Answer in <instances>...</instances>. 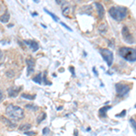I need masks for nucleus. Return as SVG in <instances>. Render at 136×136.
Segmentation results:
<instances>
[{
    "label": "nucleus",
    "instance_id": "nucleus-10",
    "mask_svg": "<svg viewBox=\"0 0 136 136\" xmlns=\"http://www.w3.org/2000/svg\"><path fill=\"white\" fill-rule=\"evenodd\" d=\"M0 119L4 123V124L6 125L7 127H9V128H15L16 127V124L15 123H13L10 119H7L6 117H4V116H0Z\"/></svg>",
    "mask_w": 136,
    "mask_h": 136
},
{
    "label": "nucleus",
    "instance_id": "nucleus-32",
    "mask_svg": "<svg viewBox=\"0 0 136 136\" xmlns=\"http://www.w3.org/2000/svg\"><path fill=\"white\" fill-rule=\"evenodd\" d=\"M3 99V93H2V91L0 90V101Z\"/></svg>",
    "mask_w": 136,
    "mask_h": 136
},
{
    "label": "nucleus",
    "instance_id": "nucleus-14",
    "mask_svg": "<svg viewBox=\"0 0 136 136\" xmlns=\"http://www.w3.org/2000/svg\"><path fill=\"white\" fill-rule=\"evenodd\" d=\"M30 128H31L30 123H23V124H21L18 127V130H19L20 132H27Z\"/></svg>",
    "mask_w": 136,
    "mask_h": 136
},
{
    "label": "nucleus",
    "instance_id": "nucleus-8",
    "mask_svg": "<svg viewBox=\"0 0 136 136\" xmlns=\"http://www.w3.org/2000/svg\"><path fill=\"white\" fill-rule=\"evenodd\" d=\"M21 89H22L21 86H19V87H15V86L10 87V88L7 90L8 94H9L11 97H16L17 94L20 93V91H21Z\"/></svg>",
    "mask_w": 136,
    "mask_h": 136
},
{
    "label": "nucleus",
    "instance_id": "nucleus-5",
    "mask_svg": "<svg viewBox=\"0 0 136 136\" xmlns=\"http://www.w3.org/2000/svg\"><path fill=\"white\" fill-rule=\"evenodd\" d=\"M115 90H116V93L119 97H123V95H125V94L130 92L131 86L129 84H123V83H118L115 85Z\"/></svg>",
    "mask_w": 136,
    "mask_h": 136
},
{
    "label": "nucleus",
    "instance_id": "nucleus-31",
    "mask_svg": "<svg viewBox=\"0 0 136 136\" xmlns=\"http://www.w3.org/2000/svg\"><path fill=\"white\" fill-rule=\"evenodd\" d=\"M2 58H3V52L1 51V50H0V61L2 60Z\"/></svg>",
    "mask_w": 136,
    "mask_h": 136
},
{
    "label": "nucleus",
    "instance_id": "nucleus-1",
    "mask_svg": "<svg viewBox=\"0 0 136 136\" xmlns=\"http://www.w3.org/2000/svg\"><path fill=\"white\" fill-rule=\"evenodd\" d=\"M6 113L10 119L13 120H21L25 117L24 110L21 107L14 104H9L6 108Z\"/></svg>",
    "mask_w": 136,
    "mask_h": 136
},
{
    "label": "nucleus",
    "instance_id": "nucleus-27",
    "mask_svg": "<svg viewBox=\"0 0 136 136\" xmlns=\"http://www.w3.org/2000/svg\"><path fill=\"white\" fill-rule=\"evenodd\" d=\"M60 24H61V25H63V26H65V28H66V29H67V30H69V31H72L71 27H69V26H68V25H65V23H63V22H61V23H60Z\"/></svg>",
    "mask_w": 136,
    "mask_h": 136
},
{
    "label": "nucleus",
    "instance_id": "nucleus-18",
    "mask_svg": "<svg viewBox=\"0 0 136 136\" xmlns=\"http://www.w3.org/2000/svg\"><path fill=\"white\" fill-rule=\"evenodd\" d=\"M44 11H46V13H47V14H48V15H50V16H51V17H52V18H53V19H54V20H55V21H56V22H58V20H59V18H58V17H57V16H56V15H55V14L51 13V12H50V11H48V10H47V9H44Z\"/></svg>",
    "mask_w": 136,
    "mask_h": 136
},
{
    "label": "nucleus",
    "instance_id": "nucleus-25",
    "mask_svg": "<svg viewBox=\"0 0 136 136\" xmlns=\"http://www.w3.org/2000/svg\"><path fill=\"white\" fill-rule=\"evenodd\" d=\"M68 12H69V7H64L63 8V14L65 15H68Z\"/></svg>",
    "mask_w": 136,
    "mask_h": 136
},
{
    "label": "nucleus",
    "instance_id": "nucleus-23",
    "mask_svg": "<svg viewBox=\"0 0 136 136\" xmlns=\"http://www.w3.org/2000/svg\"><path fill=\"white\" fill-rule=\"evenodd\" d=\"M130 123H131V124H132V126L134 128V130L136 131V122H135V120H134V119H131Z\"/></svg>",
    "mask_w": 136,
    "mask_h": 136
},
{
    "label": "nucleus",
    "instance_id": "nucleus-2",
    "mask_svg": "<svg viewBox=\"0 0 136 136\" xmlns=\"http://www.w3.org/2000/svg\"><path fill=\"white\" fill-rule=\"evenodd\" d=\"M111 17L117 21H122L127 15V8L124 6H112L109 9Z\"/></svg>",
    "mask_w": 136,
    "mask_h": 136
},
{
    "label": "nucleus",
    "instance_id": "nucleus-28",
    "mask_svg": "<svg viewBox=\"0 0 136 136\" xmlns=\"http://www.w3.org/2000/svg\"><path fill=\"white\" fill-rule=\"evenodd\" d=\"M25 134H26V135H29V136H32V135H35V132H25Z\"/></svg>",
    "mask_w": 136,
    "mask_h": 136
},
{
    "label": "nucleus",
    "instance_id": "nucleus-36",
    "mask_svg": "<svg viewBox=\"0 0 136 136\" xmlns=\"http://www.w3.org/2000/svg\"><path fill=\"white\" fill-rule=\"evenodd\" d=\"M135 107H136V105H135Z\"/></svg>",
    "mask_w": 136,
    "mask_h": 136
},
{
    "label": "nucleus",
    "instance_id": "nucleus-22",
    "mask_svg": "<svg viewBox=\"0 0 136 136\" xmlns=\"http://www.w3.org/2000/svg\"><path fill=\"white\" fill-rule=\"evenodd\" d=\"M125 114H126V110H123L120 113L116 114V117H123Z\"/></svg>",
    "mask_w": 136,
    "mask_h": 136
},
{
    "label": "nucleus",
    "instance_id": "nucleus-24",
    "mask_svg": "<svg viewBox=\"0 0 136 136\" xmlns=\"http://www.w3.org/2000/svg\"><path fill=\"white\" fill-rule=\"evenodd\" d=\"M6 76L14 77V76H15V73H14L13 71H7V72H6Z\"/></svg>",
    "mask_w": 136,
    "mask_h": 136
},
{
    "label": "nucleus",
    "instance_id": "nucleus-13",
    "mask_svg": "<svg viewBox=\"0 0 136 136\" xmlns=\"http://www.w3.org/2000/svg\"><path fill=\"white\" fill-rule=\"evenodd\" d=\"M112 108V106H108V105H106V106H104V107H102L101 109L99 110V113H100V115H101L102 117H106L107 115H106V113H107V111L108 110H110Z\"/></svg>",
    "mask_w": 136,
    "mask_h": 136
},
{
    "label": "nucleus",
    "instance_id": "nucleus-16",
    "mask_svg": "<svg viewBox=\"0 0 136 136\" xmlns=\"http://www.w3.org/2000/svg\"><path fill=\"white\" fill-rule=\"evenodd\" d=\"M33 81L35 83H37V84H42V73H40V74H38V75H37L35 77H34L33 78Z\"/></svg>",
    "mask_w": 136,
    "mask_h": 136
},
{
    "label": "nucleus",
    "instance_id": "nucleus-26",
    "mask_svg": "<svg viewBox=\"0 0 136 136\" xmlns=\"http://www.w3.org/2000/svg\"><path fill=\"white\" fill-rule=\"evenodd\" d=\"M48 132H49V128H48V127H46V128L43 129V134H44V135L48 134Z\"/></svg>",
    "mask_w": 136,
    "mask_h": 136
},
{
    "label": "nucleus",
    "instance_id": "nucleus-6",
    "mask_svg": "<svg viewBox=\"0 0 136 136\" xmlns=\"http://www.w3.org/2000/svg\"><path fill=\"white\" fill-rule=\"evenodd\" d=\"M122 35H123V39L128 44H133L134 43V38L132 35L131 34L130 30L127 26H123L122 29Z\"/></svg>",
    "mask_w": 136,
    "mask_h": 136
},
{
    "label": "nucleus",
    "instance_id": "nucleus-19",
    "mask_svg": "<svg viewBox=\"0 0 136 136\" xmlns=\"http://www.w3.org/2000/svg\"><path fill=\"white\" fill-rule=\"evenodd\" d=\"M46 113H41V114L39 115L38 117H37V123H40L41 122L43 121V120H44V119H46Z\"/></svg>",
    "mask_w": 136,
    "mask_h": 136
},
{
    "label": "nucleus",
    "instance_id": "nucleus-34",
    "mask_svg": "<svg viewBox=\"0 0 136 136\" xmlns=\"http://www.w3.org/2000/svg\"><path fill=\"white\" fill-rule=\"evenodd\" d=\"M32 15H33V16H35V15H37V13H33Z\"/></svg>",
    "mask_w": 136,
    "mask_h": 136
},
{
    "label": "nucleus",
    "instance_id": "nucleus-9",
    "mask_svg": "<svg viewBox=\"0 0 136 136\" xmlns=\"http://www.w3.org/2000/svg\"><path fill=\"white\" fill-rule=\"evenodd\" d=\"M24 42H25L27 46H29L31 48H32L33 52H37V50L39 49V44L37 41H35V40H25Z\"/></svg>",
    "mask_w": 136,
    "mask_h": 136
},
{
    "label": "nucleus",
    "instance_id": "nucleus-7",
    "mask_svg": "<svg viewBox=\"0 0 136 136\" xmlns=\"http://www.w3.org/2000/svg\"><path fill=\"white\" fill-rule=\"evenodd\" d=\"M26 64H27V73H28V75L34 73V67H35V59L32 57L27 58Z\"/></svg>",
    "mask_w": 136,
    "mask_h": 136
},
{
    "label": "nucleus",
    "instance_id": "nucleus-33",
    "mask_svg": "<svg viewBox=\"0 0 136 136\" xmlns=\"http://www.w3.org/2000/svg\"><path fill=\"white\" fill-rule=\"evenodd\" d=\"M62 109H63V106H59V107L57 108L58 111H60V110H62Z\"/></svg>",
    "mask_w": 136,
    "mask_h": 136
},
{
    "label": "nucleus",
    "instance_id": "nucleus-20",
    "mask_svg": "<svg viewBox=\"0 0 136 136\" xmlns=\"http://www.w3.org/2000/svg\"><path fill=\"white\" fill-rule=\"evenodd\" d=\"M25 108L29 110H32V111H37V106H34V105H32V104H27V105H25Z\"/></svg>",
    "mask_w": 136,
    "mask_h": 136
},
{
    "label": "nucleus",
    "instance_id": "nucleus-3",
    "mask_svg": "<svg viewBox=\"0 0 136 136\" xmlns=\"http://www.w3.org/2000/svg\"><path fill=\"white\" fill-rule=\"evenodd\" d=\"M119 55L129 62H135L136 61V49L131 47L123 46L119 49Z\"/></svg>",
    "mask_w": 136,
    "mask_h": 136
},
{
    "label": "nucleus",
    "instance_id": "nucleus-35",
    "mask_svg": "<svg viewBox=\"0 0 136 136\" xmlns=\"http://www.w3.org/2000/svg\"><path fill=\"white\" fill-rule=\"evenodd\" d=\"M75 136H77V131L75 130Z\"/></svg>",
    "mask_w": 136,
    "mask_h": 136
},
{
    "label": "nucleus",
    "instance_id": "nucleus-17",
    "mask_svg": "<svg viewBox=\"0 0 136 136\" xmlns=\"http://www.w3.org/2000/svg\"><path fill=\"white\" fill-rule=\"evenodd\" d=\"M22 97L23 98H25V99H28V100H35V96L37 95H35V94H22Z\"/></svg>",
    "mask_w": 136,
    "mask_h": 136
},
{
    "label": "nucleus",
    "instance_id": "nucleus-4",
    "mask_svg": "<svg viewBox=\"0 0 136 136\" xmlns=\"http://www.w3.org/2000/svg\"><path fill=\"white\" fill-rule=\"evenodd\" d=\"M100 54H101L102 57L104 58V61L107 63L108 66H111L113 65V54L112 51H110L109 49H106V48H102V49H100Z\"/></svg>",
    "mask_w": 136,
    "mask_h": 136
},
{
    "label": "nucleus",
    "instance_id": "nucleus-12",
    "mask_svg": "<svg viewBox=\"0 0 136 136\" xmlns=\"http://www.w3.org/2000/svg\"><path fill=\"white\" fill-rule=\"evenodd\" d=\"M9 18H10L9 13H8L7 11H6L1 16H0V21L2 22L3 24H6L8 22V20H9Z\"/></svg>",
    "mask_w": 136,
    "mask_h": 136
},
{
    "label": "nucleus",
    "instance_id": "nucleus-30",
    "mask_svg": "<svg viewBox=\"0 0 136 136\" xmlns=\"http://www.w3.org/2000/svg\"><path fill=\"white\" fill-rule=\"evenodd\" d=\"M93 71H94V75H95L96 76H98V73H97V71H96V68H95V67H94V68H93Z\"/></svg>",
    "mask_w": 136,
    "mask_h": 136
},
{
    "label": "nucleus",
    "instance_id": "nucleus-15",
    "mask_svg": "<svg viewBox=\"0 0 136 136\" xmlns=\"http://www.w3.org/2000/svg\"><path fill=\"white\" fill-rule=\"evenodd\" d=\"M99 32L102 33V34H104V33L106 32V31L108 30V25L107 24L105 23V22H104V23H102L101 25H99Z\"/></svg>",
    "mask_w": 136,
    "mask_h": 136
},
{
    "label": "nucleus",
    "instance_id": "nucleus-29",
    "mask_svg": "<svg viewBox=\"0 0 136 136\" xmlns=\"http://www.w3.org/2000/svg\"><path fill=\"white\" fill-rule=\"evenodd\" d=\"M70 71H71V73H72V75L75 76V69H74V67H70Z\"/></svg>",
    "mask_w": 136,
    "mask_h": 136
},
{
    "label": "nucleus",
    "instance_id": "nucleus-11",
    "mask_svg": "<svg viewBox=\"0 0 136 136\" xmlns=\"http://www.w3.org/2000/svg\"><path fill=\"white\" fill-rule=\"evenodd\" d=\"M94 5H95V6L97 8V12H98V17L99 18H103L104 15V6H102V4H100V3L98 2H95L94 3Z\"/></svg>",
    "mask_w": 136,
    "mask_h": 136
},
{
    "label": "nucleus",
    "instance_id": "nucleus-21",
    "mask_svg": "<svg viewBox=\"0 0 136 136\" xmlns=\"http://www.w3.org/2000/svg\"><path fill=\"white\" fill-rule=\"evenodd\" d=\"M42 81H44V84H51V83L47 82V78H46V72H44V77H43Z\"/></svg>",
    "mask_w": 136,
    "mask_h": 136
}]
</instances>
